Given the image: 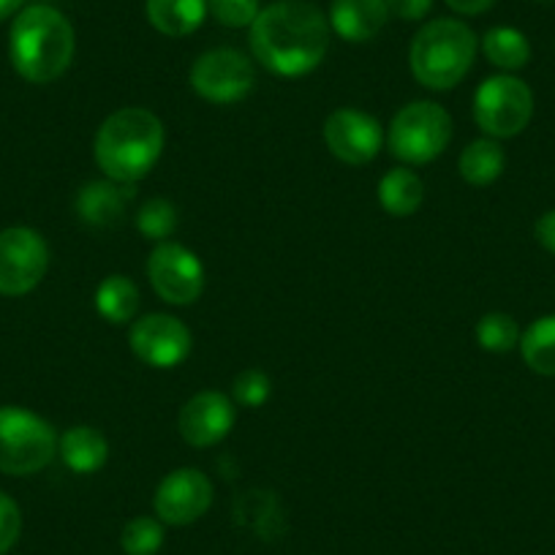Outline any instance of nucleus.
<instances>
[{"mask_svg":"<svg viewBox=\"0 0 555 555\" xmlns=\"http://www.w3.org/2000/svg\"><path fill=\"white\" fill-rule=\"evenodd\" d=\"M533 232H537L539 245H542L547 254L555 256V210L544 212V216L537 221V227H533Z\"/></svg>","mask_w":555,"mask_h":555,"instance_id":"nucleus-32","label":"nucleus"},{"mask_svg":"<svg viewBox=\"0 0 555 555\" xmlns=\"http://www.w3.org/2000/svg\"><path fill=\"white\" fill-rule=\"evenodd\" d=\"M20 533H23V512L12 495L0 490V555H7L17 544Z\"/></svg>","mask_w":555,"mask_h":555,"instance_id":"nucleus-30","label":"nucleus"},{"mask_svg":"<svg viewBox=\"0 0 555 555\" xmlns=\"http://www.w3.org/2000/svg\"><path fill=\"white\" fill-rule=\"evenodd\" d=\"M520 327H517V322L509 313H485L477 322V340L490 354H506L515 346H520Z\"/></svg>","mask_w":555,"mask_h":555,"instance_id":"nucleus-24","label":"nucleus"},{"mask_svg":"<svg viewBox=\"0 0 555 555\" xmlns=\"http://www.w3.org/2000/svg\"><path fill=\"white\" fill-rule=\"evenodd\" d=\"M145 14L158 34L183 39L205 23L207 0H145Z\"/></svg>","mask_w":555,"mask_h":555,"instance_id":"nucleus-17","label":"nucleus"},{"mask_svg":"<svg viewBox=\"0 0 555 555\" xmlns=\"http://www.w3.org/2000/svg\"><path fill=\"white\" fill-rule=\"evenodd\" d=\"M461 175L472 185H490L504 175L506 156L495 139H477L461 153Z\"/></svg>","mask_w":555,"mask_h":555,"instance_id":"nucleus-21","label":"nucleus"},{"mask_svg":"<svg viewBox=\"0 0 555 555\" xmlns=\"http://www.w3.org/2000/svg\"><path fill=\"white\" fill-rule=\"evenodd\" d=\"M137 191L131 183H117V180H95L79 189L77 194V216L93 229H109L122 221L128 205L133 202Z\"/></svg>","mask_w":555,"mask_h":555,"instance_id":"nucleus-15","label":"nucleus"},{"mask_svg":"<svg viewBox=\"0 0 555 555\" xmlns=\"http://www.w3.org/2000/svg\"><path fill=\"white\" fill-rule=\"evenodd\" d=\"M425 199L423 180L416 178L411 169H392L378 180V205L395 218L414 216Z\"/></svg>","mask_w":555,"mask_h":555,"instance_id":"nucleus-19","label":"nucleus"},{"mask_svg":"<svg viewBox=\"0 0 555 555\" xmlns=\"http://www.w3.org/2000/svg\"><path fill=\"white\" fill-rule=\"evenodd\" d=\"M533 117V93L522 79L499 74L479 85L474 95V120L488 137L509 139L526 131Z\"/></svg>","mask_w":555,"mask_h":555,"instance_id":"nucleus-7","label":"nucleus"},{"mask_svg":"<svg viewBox=\"0 0 555 555\" xmlns=\"http://www.w3.org/2000/svg\"><path fill=\"white\" fill-rule=\"evenodd\" d=\"M23 3L25 0H0V23L9 17H14V14H20Z\"/></svg>","mask_w":555,"mask_h":555,"instance_id":"nucleus-34","label":"nucleus"},{"mask_svg":"<svg viewBox=\"0 0 555 555\" xmlns=\"http://www.w3.org/2000/svg\"><path fill=\"white\" fill-rule=\"evenodd\" d=\"M542 3H544V0H542Z\"/></svg>","mask_w":555,"mask_h":555,"instance_id":"nucleus-35","label":"nucleus"},{"mask_svg":"<svg viewBox=\"0 0 555 555\" xmlns=\"http://www.w3.org/2000/svg\"><path fill=\"white\" fill-rule=\"evenodd\" d=\"M50 264V248L36 229L12 227L0 232V295L34 292Z\"/></svg>","mask_w":555,"mask_h":555,"instance_id":"nucleus-8","label":"nucleus"},{"mask_svg":"<svg viewBox=\"0 0 555 555\" xmlns=\"http://www.w3.org/2000/svg\"><path fill=\"white\" fill-rule=\"evenodd\" d=\"M234 512H237V520L243 522V526H250L254 531L267 533V526H270V522L275 526V522L281 520V501H278L275 493H270V490H248V493L240 495Z\"/></svg>","mask_w":555,"mask_h":555,"instance_id":"nucleus-25","label":"nucleus"},{"mask_svg":"<svg viewBox=\"0 0 555 555\" xmlns=\"http://www.w3.org/2000/svg\"><path fill=\"white\" fill-rule=\"evenodd\" d=\"M520 354L539 376H555V313L537 319L520 335Z\"/></svg>","mask_w":555,"mask_h":555,"instance_id":"nucleus-22","label":"nucleus"},{"mask_svg":"<svg viewBox=\"0 0 555 555\" xmlns=\"http://www.w3.org/2000/svg\"><path fill=\"white\" fill-rule=\"evenodd\" d=\"M324 142L338 162L362 167L373 162L384 145V128L373 115L360 109H338L324 122Z\"/></svg>","mask_w":555,"mask_h":555,"instance_id":"nucleus-11","label":"nucleus"},{"mask_svg":"<svg viewBox=\"0 0 555 555\" xmlns=\"http://www.w3.org/2000/svg\"><path fill=\"white\" fill-rule=\"evenodd\" d=\"M493 3H495V0H447V7H450L452 12L468 14V17H472V14L488 12Z\"/></svg>","mask_w":555,"mask_h":555,"instance_id":"nucleus-33","label":"nucleus"},{"mask_svg":"<svg viewBox=\"0 0 555 555\" xmlns=\"http://www.w3.org/2000/svg\"><path fill=\"white\" fill-rule=\"evenodd\" d=\"M387 9L400 20H423L434 9V0H387Z\"/></svg>","mask_w":555,"mask_h":555,"instance_id":"nucleus-31","label":"nucleus"},{"mask_svg":"<svg viewBox=\"0 0 555 555\" xmlns=\"http://www.w3.org/2000/svg\"><path fill=\"white\" fill-rule=\"evenodd\" d=\"M164 544V522L153 517H133L120 533V547L126 555H156Z\"/></svg>","mask_w":555,"mask_h":555,"instance_id":"nucleus-26","label":"nucleus"},{"mask_svg":"<svg viewBox=\"0 0 555 555\" xmlns=\"http://www.w3.org/2000/svg\"><path fill=\"white\" fill-rule=\"evenodd\" d=\"M156 515L167 526L196 522L212 504V482L199 468H178L156 490Z\"/></svg>","mask_w":555,"mask_h":555,"instance_id":"nucleus-13","label":"nucleus"},{"mask_svg":"<svg viewBox=\"0 0 555 555\" xmlns=\"http://www.w3.org/2000/svg\"><path fill=\"white\" fill-rule=\"evenodd\" d=\"M95 308L109 324H126L139 311V289L131 278L109 275L95 289Z\"/></svg>","mask_w":555,"mask_h":555,"instance_id":"nucleus-20","label":"nucleus"},{"mask_svg":"<svg viewBox=\"0 0 555 555\" xmlns=\"http://www.w3.org/2000/svg\"><path fill=\"white\" fill-rule=\"evenodd\" d=\"M191 88L212 104H237L254 90V63L237 50H210L191 66Z\"/></svg>","mask_w":555,"mask_h":555,"instance_id":"nucleus-9","label":"nucleus"},{"mask_svg":"<svg viewBox=\"0 0 555 555\" xmlns=\"http://www.w3.org/2000/svg\"><path fill=\"white\" fill-rule=\"evenodd\" d=\"M164 151V126L153 112L126 106L101 122L95 133V162L117 183L145 178Z\"/></svg>","mask_w":555,"mask_h":555,"instance_id":"nucleus-3","label":"nucleus"},{"mask_svg":"<svg viewBox=\"0 0 555 555\" xmlns=\"http://www.w3.org/2000/svg\"><path fill=\"white\" fill-rule=\"evenodd\" d=\"M234 425V405L223 392L194 395L180 411V436L191 447H212L229 436Z\"/></svg>","mask_w":555,"mask_h":555,"instance_id":"nucleus-14","label":"nucleus"},{"mask_svg":"<svg viewBox=\"0 0 555 555\" xmlns=\"http://www.w3.org/2000/svg\"><path fill=\"white\" fill-rule=\"evenodd\" d=\"M330 20L308 0H275L250 25L256 61L281 77H302L324 61Z\"/></svg>","mask_w":555,"mask_h":555,"instance_id":"nucleus-1","label":"nucleus"},{"mask_svg":"<svg viewBox=\"0 0 555 555\" xmlns=\"http://www.w3.org/2000/svg\"><path fill=\"white\" fill-rule=\"evenodd\" d=\"M137 229L142 237L167 243L169 234L178 229V210L169 199H151L137 212Z\"/></svg>","mask_w":555,"mask_h":555,"instance_id":"nucleus-27","label":"nucleus"},{"mask_svg":"<svg viewBox=\"0 0 555 555\" xmlns=\"http://www.w3.org/2000/svg\"><path fill=\"white\" fill-rule=\"evenodd\" d=\"M482 50L485 57L504 72H517L531 61V44H528L526 34H520L517 28H506V25L490 28L485 34Z\"/></svg>","mask_w":555,"mask_h":555,"instance_id":"nucleus-23","label":"nucleus"},{"mask_svg":"<svg viewBox=\"0 0 555 555\" xmlns=\"http://www.w3.org/2000/svg\"><path fill=\"white\" fill-rule=\"evenodd\" d=\"M387 139L395 158L405 164H428L450 145L452 117L434 101H414L395 115Z\"/></svg>","mask_w":555,"mask_h":555,"instance_id":"nucleus-6","label":"nucleus"},{"mask_svg":"<svg viewBox=\"0 0 555 555\" xmlns=\"http://www.w3.org/2000/svg\"><path fill=\"white\" fill-rule=\"evenodd\" d=\"M477 57V36L461 20H434L414 36L409 50L411 74L430 90L463 82Z\"/></svg>","mask_w":555,"mask_h":555,"instance_id":"nucleus-4","label":"nucleus"},{"mask_svg":"<svg viewBox=\"0 0 555 555\" xmlns=\"http://www.w3.org/2000/svg\"><path fill=\"white\" fill-rule=\"evenodd\" d=\"M77 36L72 23L52 7H28L14 17L9 55L23 79L50 85L72 66Z\"/></svg>","mask_w":555,"mask_h":555,"instance_id":"nucleus-2","label":"nucleus"},{"mask_svg":"<svg viewBox=\"0 0 555 555\" xmlns=\"http://www.w3.org/2000/svg\"><path fill=\"white\" fill-rule=\"evenodd\" d=\"M387 20V0H333L330 9V28L354 44L376 39Z\"/></svg>","mask_w":555,"mask_h":555,"instance_id":"nucleus-16","label":"nucleus"},{"mask_svg":"<svg viewBox=\"0 0 555 555\" xmlns=\"http://www.w3.org/2000/svg\"><path fill=\"white\" fill-rule=\"evenodd\" d=\"M57 450H61L63 463H66L72 472L77 474H93L109 457V441L104 439V434L90 425H74L57 441Z\"/></svg>","mask_w":555,"mask_h":555,"instance_id":"nucleus-18","label":"nucleus"},{"mask_svg":"<svg viewBox=\"0 0 555 555\" xmlns=\"http://www.w3.org/2000/svg\"><path fill=\"white\" fill-rule=\"evenodd\" d=\"M128 340L139 360L162 371L180 365L191 354L189 327L169 313H147L133 322Z\"/></svg>","mask_w":555,"mask_h":555,"instance_id":"nucleus-12","label":"nucleus"},{"mask_svg":"<svg viewBox=\"0 0 555 555\" xmlns=\"http://www.w3.org/2000/svg\"><path fill=\"white\" fill-rule=\"evenodd\" d=\"M270 378H267V373L259 371V367H248V371L240 373L232 384L234 400H237L240 405H245V409H259V405H264L267 398H270Z\"/></svg>","mask_w":555,"mask_h":555,"instance_id":"nucleus-29","label":"nucleus"},{"mask_svg":"<svg viewBox=\"0 0 555 555\" xmlns=\"http://www.w3.org/2000/svg\"><path fill=\"white\" fill-rule=\"evenodd\" d=\"M57 434L47 420L20 405L0 409V472L28 477L57 455Z\"/></svg>","mask_w":555,"mask_h":555,"instance_id":"nucleus-5","label":"nucleus"},{"mask_svg":"<svg viewBox=\"0 0 555 555\" xmlns=\"http://www.w3.org/2000/svg\"><path fill=\"white\" fill-rule=\"evenodd\" d=\"M153 289L169 306H191L205 289V267L199 256L180 243H162L147 259Z\"/></svg>","mask_w":555,"mask_h":555,"instance_id":"nucleus-10","label":"nucleus"},{"mask_svg":"<svg viewBox=\"0 0 555 555\" xmlns=\"http://www.w3.org/2000/svg\"><path fill=\"white\" fill-rule=\"evenodd\" d=\"M207 12L227 28H250L259 17V0H207Z\"/></svg>","mask_w":555,"mask_h":555,"instance_id":"nucleus-28","label":"nucleus"}]
</instances>
